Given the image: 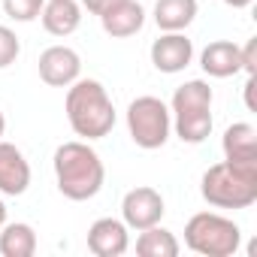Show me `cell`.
Wrapping results in <instances>:
<instances>
[{"label":"cell","instance_id":"6da1fadb","mask_svg":"<svg viewBox=\"0 0 257 257\" xmlns=\"http://www.w3.org/2000/svg\"><path fill=\"white\" fill-rule=\"evenodd\" d=\"M64 112H67L73 134L82 140H103L115 127V106L106 88L94 79H76L70 85Z\"/></svg>","mask_w":257,"mask_h":257},{"label":"cell","instance_id":"7a4b0ae2","mask_svg":"<svg viewBox=\"0 0 257 257\" xmlns=\"http://www.w3.org/2000/svg\"><path fill=\"white\" fill-rule=\"evenodd\" d=\"M55 179H58V191L67 200L82 203L100 194L106 170L100 155L88 143H64L55 152Z\"/></svg>","mask_w":257,"mask_h":257},{"label":"cell","instance_id":"3957f363","mask_svg":"<svg viewBox=\"0 0 257 257\" xmlns=\"http://www.w3.org/2000/svg\"><path fill=\"white\" fill-rule=\"evenodd\" d=\"M200 194L215 209H248L257 203V167L221 161L203 173Z\"/></svg>","mask_w":257,"mask_h":257},{"label":"cell","instance_id":"277c9868","mask_svg":"<svg viewBox=\"0 0 257 257\" xmlns=\"http://www.w3.org/2000/svg\"><path fill=\"white\" fill-rule=\"evenodd\" d=\"M173 127L182 143H203L212 134V88L203 79H191L176 88L173 109H170Z\"/></svg>","mask_w":257,"mask_h":257},{"label":"cell","instance_id":"5b68a950","mask_svg":"<svg viewBox=\"0 0 257 257\" xmlns=\"http://www.w3.org/2000/svg\"><path fill=\"white\" fill-rule=\"evenodd\" d=\"M239 239L242 230L215 212H197L188 224H185V242L191 251L206 254V257H230L239 251Z\"/></svg>","mask_w":257,"mask_h":257},{"label":"cell","instance_id":"8992f818","mask_svg":"<svg viewBox=\"0 0 257 257\" xmlns=\"http://www.w3.org/2000/svg\"><path fill=\"white\" fill-rule=\"evenodd\" d=\"M127 131H131V140L146 152L167 146L170 131H173V118H170L167 103L152 94L131 100V106H127Z\"/></svg>","mask_w":257,"mask_h":257},{"label":"cell","instance_id":"52a82bcc","mask_svg":"<svg viewBox=\"0 0 257 257\" xmlns=\"http://www.w3.org/2000/svg\"><path fill=\"white\" fill-rule=\"evenodd\" d=\"M164 197L143 185V188H134V191H127L124 194V203H121V215H124V224L131 227V230H146V227H155L161 224L164 218Z\"/></svg>","mask_w":257,"mask_h":257},{"label":"cell","instance_id":"ba28073f","mask_svg":"<svg viewBox=\"0 0 257 257\" xmlns=\"http://www.w3.org/2000/svg\"><path fill=\"white\" fill-rule=\"evenodd\" d=\"M82 73V58L70 46H52L40 55V79L52 88H70Z\"/></svg>","mask_w":257,"mask_h":257},{"label":"cell","instance_id":"9c48e42d","mask_svg":"<svg viewBox=\"0 0 257 257\" xmlns=\"http://www.w3.org/2000/svg\"><path fill=\"white\" fill-rule=\"evenodd\" d=\"M100 25L109 37L115 40H127L143 31L146 25V10L143 4H137V0H115L112 7H106L100 13Z\"/></svg>","mask_w":257,"mask_h":257},{"label":"cell","instance_id":"30bf717a","mask_svg":"<svg viewBox=\"0 0 257 257\" xmlns=\"http://www.w3.org/2000/svg\"><path fill=\"white\" fill-rule=\"evenodd\" d=\"M131 236H127V224L118 218H97L88 227V251L97 257H118L127 251Z\"/></svg>","mask_w":257,"mask_h":257},{"label":"cell","instance_id":"8fae6325","mask_svg":"<svg viewBox=\"0 0 257 257\" xmlns=\"http://www.w3.org/2000/svg\"><path fill=\"white\" fill-rule=\"evenodd\" d=\"M194 58V43L179 31V34H164L161 40L152 43V64L161 73H182Z\"/></svg>","mask_w":257,"mask_h":257},{"label":"cell","instance_id":"7c38bea8","mask_svg":"<svg viewBox=\"0 0 257 257\" xmlns=\"http://www.w3.org/2000/svg\"><path fill=\"white\" fill-rule=\"evenodd\" d=\"M31 185V164L13 143H0V194L22 197Z\"/></svg>","mask_w":257,"mask_h":257},{"label":"cell","instance_id":"4fadbf2b","mask_svg":"<svg viewBox=\"0 0 257 257\" xmlns=\"http://www.w3.org/2000/svg\"><path fill=\"white\" fill-rule=\"evenodd\" d=\"M224 161L239 167H257V131L251 124L239 121L224 131Z\"/></svg>","mask_w":257,"mask_h":257},{"label":"cell","instance_id":"5bb4252c","mask_svg":"<svg viewBox=\"0 0 257 257\" xmlns=\"http://www.w3.org/2000/svg\"><path fill=\"white\" fill-rule=\"evenodd\" d=\"M200 67L203 73H209L212 79H227V76H236L242 70V52L236 43L230 40H218V43H209L200 55Z\"/></svg>","mask_w":257,"mask_h":257},{"label":"cell","instance_id":"9a60e30c","mask_svg":"<svg viewBox=\"0 0 257 257\" xmlns=\"http://www.w3.org/2000/svg\"><path fill=\"white\" fill-rule=\"evenodd\" d=\"M40 19L52 37H70L82 22V10L76 0H49L40 13Z\"/></svg>","mask_w":257,"mask_h":257},{"label":"cell","instance_id":"2e32d148","mask_svg":"<svg viewBox=\"0 0 257 257\" xmlns=\"http://www.w3.org/2000/svg\"><path fill=\"white\" fill-rule=\"evenodd\" d=\"M197 16V0H158L155 4V25L167 34L185 31Z\"/></svg>","mask_w":257,"mask_h":257},{"label":"cell","instance_id":"e0dca14e","mask_svg":"<svg viewBox=\"0 0 257 257\" xmlns=\"http://www.w3.org/2000/svg\"><path fill=\"white\" fill-rule=\"evenodd\" d=\"M0 254L4 257H34L37 254V233L31 224H4L0 227Z\"/></svg>","mask_w":257,"mask_h":257},{"label":"cell","instance_id":"ac0fdd59","mask_svg":"<svg viewBox=\"0 0 257 257\" xmlns=\"http://www.w3.org/2000/svg\"><path fill=\"white\" fill-rule=\"evenodd\" d=\"M137 254L140 257H176L179 254V239L164 230V227H146L140 230V239H137Z\"/></svg>","mask_w":257,"mask_h":257},{"label":"cell","instance_id":"d6986e66","mask_svg":"<svg viewBox=\"0 0 257 257\" xmlns=\"http://www.w3.org/2000/svg\"><path fill=\"white\" fill-rule=\"evenodd\" d=\"M46 0H4V10L13 22H34L40 19Z\"/></svg>","mask_w":257,"mask_h":257},{"label":"cell","instance_id":"ffe728a7","mask_svg":"<svg viewBox=\"0 0 257 257\" xmlns=\"http://www.w3.org/2000/svg\"><path fill=\"white\" fill-rule=\"evenodd\" d=\"M22 52V43L16 37V31H10L7 25H0V70H7L10 64H16Z\"/></svg>","mask_w":257,"mask_h":257},{"label":"cell","instance_id":"44dd1931","mask_svg":"<svg viewBox=\"0 0 257 257\" xmlns=\"http://www.w3.org/2000/svg\"><path fill=\"white\" fill-rule=\"evenodd\" d=\"M239 52H242V70L248 76H254V70H257V40H248L245 49H239Z\"/></svg>","mask_w":257,"mask_h":257},{"label":"cell","instance_id":"7402d4cb","mask_svg":"<svg viewBox=\"0 0 257 257\" xmlns=\"http://www.w3.org/2000/svg\"><path fill=\"white\" fill-rule=\"evenodd\" d=\"M115 4V0H82V7L88 10V13H94V16H100L106 7H112Z\"/></svg>","mask_w":257,"mask_h":257},{"label":"cell","instance_id":"603a6c76","mask_svg":"<svg viewBox=\"0 0 257 257\" xmlns=\"http://www.w3.org/2000/svg\"><path fill=\"white\" fill-rule=\"evenodd\" d=\"M224 4L233 10H245V7H251V0H224Z\"/></svg>","mask_w":257,"mask_h":257},{"label":"cell","instance_id":"cb8c5ba5","mask_svg":"<svg viewBox=\"0 0 257 257\" xmlns=\"http://www.w3.org/2000/svg\"><path fill=\"white\" fill-rule=\"evenodd\" d=\"M4 224H7V206L0 203V227H4Z\"/></svg>","mask_w":257,"mask_h":257},{"label":"cell","instance_id":"d4e9b609","mask_svg":"<svg viewBox=\"0 0 257 257\" xmlns=\"http://www.w3.org/2000/svg\"><path fill=\"white\" fill-rule=\"evenodd\" d=\"M4 131H7V118H4V112H0V137H4Z\"/></svg>","mask_w":257,"mask_h":257}]
</instances>
